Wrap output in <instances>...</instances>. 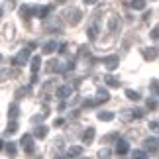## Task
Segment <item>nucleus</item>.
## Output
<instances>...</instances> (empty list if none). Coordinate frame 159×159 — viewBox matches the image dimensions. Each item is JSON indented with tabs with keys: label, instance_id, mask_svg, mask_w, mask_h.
I'll return each mask as SVG.
<instances>
[{
	"label": "nucleus",
	"instance_id": "1",
	"mask_svg": "<svg viewBox=\"0 0 159 159\" xmlns=\"http://www.w3.org/2000/svg\"><path fill=\"white\" fill-rule=\"evenodd\" d=\"M28 61H30V49H22L14 59H12V63H14L16 67H22V65H26Z\"/></svg>",
	"mask_w": 159,
	"mask_h": 159
},
{
	"label": "nucleus",
	"instance_id": "2",
	"mask_svg": "<svg viewBox=\"0 0 159 159\" xmlns=\"http://www.w3.org/2000/svg\"><path fill=\"white\" fill-rule=\"evenodd\" d=\"M79 20H81V10H77V8H71L69 12H67V22L71 24V26H77Z\"/></svg>",
	"mask_w": 159,
	"mask_h": 159
},
{
	"label": "nucleus",
	"instance_id": "3",
	"mask_svg": "<svg viewBox=\"0 0 159 159\" xmlns=\"http://www.w3.org/2000/svg\"><path fill=\"white\" fill-rule=\"evenodd\" d=\"M102 63L106 65V69H108V71H114L116 67H118L120 59L116 57V55H108V57H102Z\"/></svg>",
	"mask_w": 159,
	"mask_h": 159
},
{
	"label": "nucleus",
	"instance_id": "4",
	"mask_svg": "<svg viewBox=\"0 0 159 159\" xmlns=\"http://www.w3.org/2000/svg\"><path fill=\"white\" fill-rule=\"evenodd\" d=\"M20 143H22V148L26 149L28 153H32V151H34V139H32V136H30V134H24L22 139H20Z\"/></svg>",
	"mask_w": 159,
	"mask_h": 159
},
{
	"label": "nucleus",
	"instance_id": "5",
	"mask_svg": "<svg viewBox=\"0 0 159 159\" xmlns=\"http://www.w3.org/2000/svg\"><path fill=\"white\" fill-rule=\"evenodd\" d=\"M130 151V143L126 139H116V153L118 155H126Z\"/></svg>",
	"mask_w": 159,
	"mask_h": 159
},
{
	"label": "nucleus",
	"instance_id": "6",
	"mask_svg": "<svg viewBox=\"0 0 159 159\" xmlns=\"http://www.w3.org/2000/svg\"><path fill=\"white\" fill-rule=\"evenodd\" d=\"M73 94V87L71 84H61V87L57 89V96L59 98H67V96Z\"/></svg>",
	"mask_w": 159,
	"mask_h": 159
},
{
	"label": "nucleus",
	"instance_id": "7",
	"mask_svg": "<svg viewBox=\"0 0 159 159\" xmlns=\"http://www.w3.org/2000/svg\"><path fill=\"white\" fill-rule=\"evenodd\" d=\"M93 142H94V128H89V130L83 134V143L84 145H90Z\"/></svg>",
	"mask_w": 159,
	"mask_h": 159
},
{
	"label": "nucleus",
	"instance_id": "8",
	"mask_svg": "<svg viewBox=\"0 0 159 159\" xmlns=\"http://www.w3.org/2000/svg\"><path fill=\"white\" fill-rule=\"evenodd\" d=\"M20 16L24 18V20H30V18L34 16V8H32V6H28V4H24L22 8H20Z\"/></svg>",
	"mask_w": 159,
	"mask_h": 159
},
{
	"label": "nucleus",
	"instance_id": "9",
	"mask_svg": "<svg viewBox=\"0 0 159 159\" xmlns=\"http://www.w3.org/2000/svg\"><path fill=\"white\" fill-rule=\"evenodd\" d=\"M18 114H20V106H18L16 102H14V104H10V106H8V120H16V118H18Z\"/></svg>",
	"mask_w": 159,
	"mask_h": 159
},
{
	"label": "nucleus",
	"instance_id": "10",
	"mask_svg": "<svg viewBox=\"0 0 159 159\" xmlns=\"http://www.w3.org/2000/svg\"><path fill=\"white\" fill-rule=\"evenodd\" d=\"M81 153H83V148H81V145H71V148L67 149V157H73V159L79 157Z\"/></svg>",
	"mask_w": 159,
	"mask_h": 159
},
{
	"label": "nucleus",
	"instance_id": "11",
	"mask_svg": "<svg viewBox=\"0 0 159 159\" xmlns=\"http://www.w3.org/2000/svg\"><path fill=\"white\" fill-rule=\"evenodd\" d=\"M106 100H110L108 90L106 89H98L96 90V102H106Z\"/></svg>",
	"mask_w": 159,
	"mask_h": 159
},
{
	"label": "nucleus",
	"instance_id": "12",
	"mask_svg": "<svg viewBox=\"0 0 159 159\" xmlns=\"http://www.w3.org/2000/svg\"><path fill=\"white\" fill-rule=\"evenodd\" d=\"M55 49H57V41H55V39H51V41H47V43L43 45V53L45 55H51Z\"/></svg>",
	"mask_w": 159,
	"mask_h": 159
},
{
	"label": "nucleus",
	"instance_id": "13",
	"mask_svg": "<svg viewBox=\"0 0 159 159\" xmlns=\"http://www.w3.org/2000/svg\"><path fill=\"white\" fill-rule=\"evenodd\" d=\"M4 149H6V155L8 157H16L18 155V151H16V143H12V142H8L4 145Z\"/></svg>",
	"mask_w": 159,
	"mask_h": 159
},
{
	"label": "nucleus",
	"instance_id": "14",
	"mask_svg": "<svg viewBox=\"0 0 159 159\" xmlns=\"http://www.w3.org/2000/svg\"><path fill=\"white\" fill-rule=\"evenodd\" d=\"M104 83L108 84V87H114V89H118V87H120V81H118V79H116L114 75H106V77H104Z\"/></svg>",
	"mask_w": 159,
	"mask_h": 159
},
{
	"label": "nucleus",
	"instance_id": "15",
	"mask_svg": "<svg viewBox=\"0 0 159 159\" xmlns=\"http://www.w3.org/2000/svg\"><path fill=\"white\" fill-rule=\"evenodd\" d=\"M143 57L149 59V61H155L157 59V49H155V47H151V49H143Z\"/></svg>",
	"mask_w": 159,
	"mask_h": 159
},
{
	"label": "nucleus",
	"instance_id": "16",
	"mask_svg": "<svg viewBox=\"0 0 159 159\" xmlns=\"http://www.w3.org/2000/svg\"><path fill=\"white\" fill-rule=\"evenodd\" d=\"M47 136V128L45 126H38L35 128V132H34V138H39V139H43Z\"/></svg>",
	"mask_w": 159,
	"mask_h": 159
},
{
	"label": "nucleus",
	"instance_id": "17",
	"mask_svg": "<svg viewBox=\"0 0 159 159\" xmlns=\"http://www.w3.org/2000/svg\"><path fill=\"white\" fill-rule=\"evenodd\" d=\"M39 67H41V57L35 55V57H32V73H38Z\"/></svg>",
	"mask_w": 159,
	"mask_h": 159
},
{
	"label": "nucleus",
	"instance_id": "18",
	"mask_svg": "<svg viewBox=\"0 0 159 159\" xmlns=\"http://www.w3.org/2000/svg\"><path fill=\"white\" fill-rule=\"evenodd\" d=\"M130 6L134 10H145V0H132Z\"/></svg>",
	"mask_w": 159,
	"mask_h": 159
},
{
	"label": "nucleus",
	"instance_id": "19",
	"mask_svg": "<svg viewBox=\"0 0 159 159\" xmlns=\"http://www.w3.org/2000/svg\"><path fill=\"white\" fill-rule=\"evenodd\" d=\"M98 120H102V122L114 120V112H98Z\"/></svg>",
	"mask_w": 159,
	"mask_h": 159
},
{
	"label": "nucleus",
	"instance_id": "20",
	"mask_svg": "<svg viewBox=\"0 0 159 159\" xmlns=\"http://www.w3.org/2000/svg\"><path fill=\"white\" fill-rule=\"evenodd\" d=\"M126 96H128L130 100H134V102L139 100V93H138V90H132V89H128V90H126Z\"/></svg>",
	"mask_w": 159,
	"mask_h": 159
},
{
	"label": "nucleus",
	"instance_id": "21",
	"mask_svg": "<svg viewBox=\"0 0 159 159\" xmlns=\"http://www.w3.org/2000/svg\"><path fill=\"white\" fill-rule=\"evenodd\" d=\"M16 130H18L16 120H10V122H8V126H6V136H8V134H14Z\"/></svg>",
	"mask_w": 159,
	"mask_h": 159
},
{
	"label": "nucleus",
	"instance_id": "22",
	"mask_svg": "<svg viewBox=\"0 0 159 159\" xmlns=\"http://www.w3.org/2000/svg\"><path fill=\"white\" fill-rule=\"evenodd\" d=\"M145 145H148V148H149L151 151H157V138L153 136L151 139H148V142H145Z\"/></svg>",
	"mask_w": 159,
	"mask_h": 159
},
{
	"label": "nucleus",
	"instance_id": "23",
	"mask_svg": "<svg viewBox=\"0 0 159 159\" xmlns=\"http://www.w3.org/2000/svg\"><path fill=\"white\" fill-rule=\"evenodd\" d=\"M87 34H89L90 39H96V35H98V28H96V26H90V28L87 30Z\"/></svg>",
	"mask_w": 159,
	"mask_h": 159
},
{
	"label": "nucleus",
	"instance_id": "24",
	"mask_svg": "<svg viewBox=\"0 0 159 159\" xmlns=\"http://www.w3.org/2000/svg\"><path fill=\"white\" fill-rule=\"evenodd\" d=\"M134 159H148V151L136 149V151H134Z\"/></svg>",
	"mask_w": 159,
	"mask_h": 159
},
{
	"label": "nucleus",
	"instance_id": "25",
	"mask_svg": "<svg viewBox=\"0 0 159 159\" xmlns=\"http://www.w3.org/2000/svg\"><path fill=\"white\" fill-rule=\"evenodd\" d=\"M96 104H98V102H96L94 98H87V100L83 102V106H87V108H94Z\"/></svg>",
	"mask_w": 159,
	"mask_h": 159
},
{
	"label": "nucleus",
	"instance_id": "26",
	"mask_svg": "<svg viewBox=\"0 0 159 159\" xmlns=\"http://www.w3.org/2000/svg\"><path fill=\"white\" fill-rule=\"evenodd\" d=\"M110 155H112V153H110V149H106V148L98 151V157H100V159H108Z\"/></svg>",
	"mask_w": 159,
	"mask_h": 159
},
{
	"label": "nucleus",
	"instance_id": "27",
	"mask_svg": "<svg viewBox=\"0 0 159 159\" xmlns=\"http://www.w3.org/2000/svg\"><path fill=\"white\" fill-rule=\"evenodd\" d=\"M130 116H132V118H142V116H143V110L136 108V110H132V112H130Z\"/></svg>",
	"mask_w": 159,
	"mask_h": 159
},
{
	"label": "nucleus",
	"instance_id": "28",
	"mask_svg": "<svg viewBox=\"0 0 159 159\" xmlns=\"http://www.w3.org/2000/svg\"><path fill=\"white\" fill-rule=\"evenodd\" d=\"M148 108H149V110H155V108H157V98L148 100Z\"/></svg>",
	"mask_w": 159,
	"mask_h": 159
},
{
	"label": "nucleus",
	"instance_id": "29",
	"mask_svg": "<svg viewBox=\"0 0 159 159\" xmlns=\"http://www.w3.org/2000/svg\"><path fill=\"white\" fill-rule=\"evenodd\" d=\"M63 124H65V118H55V122H53V126H55V128H61Z\"/></svg>",
	"mask_w": 159,
	"mask_h": 159
},
{
	"label": "nucleus",
	"instance_id": "30",
	"mask_svg": "<svg viewBox=\"0 0 159 159\" xmlns=\"http://www.w3.org/2000/svg\"><path fill=\"white\" fill-rule=\"evenodd\" d=\"M149 128H151V132H155V134H157V128H159V124H157V122L153 120V122H149Z\"/></svg>",
	"mask_w": 159,
	"mask_h": 159
},
{
	"label": "nucleus",
	"instance_id": "31",
	"mask_svg": "<svg viewBox=\"0 0 159 159\" xmlns=\"http://www.w3.org/2000/svg\"><path fill=\"white\" fill-rule=\"evenodd\" d=\"M157 34H159V30H157V28L151 30V39H153V41H157Z\"/></svg>",
	"mask_w": 159,
	"mask_h": 159
},
{
	"label": "nucleus",
	"instance_id": "32",
	"mask_svg": "<svg viewBox=\"0 0 159 159\" xmlns=\"http://www.w3.org/2000/svg\"><path fill=\"white\" fill-rule=\"evenodd\" d=\"M151 89H153V93L157 90V79H153V81H151Z\"/></svg>",
	"mask_w": 159,
	"mask_h": 159
},
{
	"label": "nucleus",
	"instance_id": "33",
	"mask_svg": "<svg viewBox=\"0 0 159 159\" xmlns=\"http://www.w3.org/2000/svg\"><path fill=\"white\" fill-rule=\"evenodd\" d=\"M96 2H98V0H84V4H89V6L90 4H96Z\"/></svg>",
	"mask_w": 159,
	"mask_h": 159
},
{
	"label": "nucleus",
	"instance_id": "34",
	"mask_svg": "<svg viewBox=\"0 0 159 159\" xmlns=\"http://www.w3.org/2000/svg\"><path fill=\"white\" fill-rule=\"evenodd\" d=\"M55 2H59V4H65V2H67V0H55Z\"/></svg>",
	"mask_w": 159,
	"mask_h": 159
},
{
	"label": "nucleus",
	"instance_id": "35",
	"mask_svg": "<svg viewBox=\"0 0 159 159\" xmlns=\"http://www.w3.org/2000/svg\"><path fill=\"white\" fill-rule=\"evenodd\" d=\"M2 148H4V143H2V142H0V149H2Z\"/></svg>",
	"mask_w": 159,
	"mask_h": 159
},
{
	"label": "nucleus",
	"instance_id": "36",
	"mask_svg": "<svg viewBox=\"0 0 159 159\" xmlns=\"http://www.w3.org/2000/svg\"><path fill=\"white\" fill-rule=\"evenodd\" d=\"M0 18H2V8H0Z\"/></svg>",
	"mask_w": 159,
	"mask_h": 159
},
{
	"label": "nucleus",
	"instance_id": "37",
	"mask_svg": "<svg viewBox=\"0 0 159 159\" xmlns=\"http://www.w3.org/2000/svg\"><path fill=\"white\" fill-rule=\"evenodd\" d=\"M87 159H89V157H87Z\"/></svg>",
	"mask_w": 159,
	"mask_h": 159
}]
</instances>
